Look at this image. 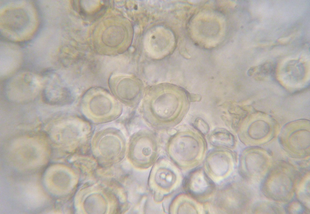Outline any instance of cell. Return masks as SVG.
Returning <instances> with one entry per match:
<instances>
[{
  "label": "cell",
  "instance_id": "6da1fadb",
  "mask_svg": "<svg viewBox=\"0 0 310 214\" xmlns=\"http://www.w3.org/2000/svg\"><path fill=\"white\" fill-rule=\"evenodd\" d=\"M0 21L3 27L16 32L22 30L27 26L29 17L26 11L22 9L11 8L3 13Z\"/></svg>",
  "mask_w": 310,
  "mask_h": 214
},
{
  "label": "cell",
  "instance_id": "7a4b0ae2",
  "mask_svg": "<svg viewBox=\"0 0 310 214\" xmlns=\"http://www.w3.org/2000/svg\"><path fill=\"white\" fill-rule=\"evenodd\" d=\"M191 181L193 184V189L191 191L194 195L203 196L210 191L213 186L212 183L206 175L199 170L194 172Z\"/></svg>",
  "mask_w": 310,
  "mask_h": 214
}]
</instances>
